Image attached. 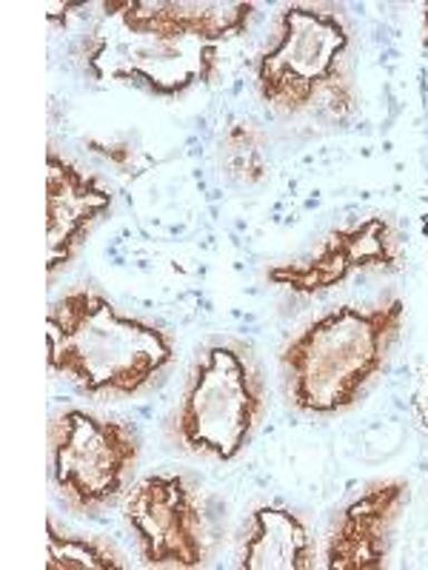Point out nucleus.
Returning <instances> with one entry per match:
<instances>
[{
    "label": "nucleus",
    "mask_w": 428,
    "mask_h": 570,
    "mask_svg": "<svg viewBox=\"0 0 428 570\" xmlns=\"http://www.w3.org/2000/svg\"><path fill=\"white\" fill-rule=\"evenodd\" d=\"M84 40V66L100 83L155 98H181L212 86L223 46L246 35L254 3L106 0Z\"/></svg>",
    "instance_id": "f257e3e1"
},
{
    "label": "nucleus",
    "mask_w": 428,
    "mask_h": 570,
    "mask_svg": "<svg viewBox=\"0 0 428 570\" xmlns=\"http://www.w3.org/2000/svg\"><path fill=\"white\" fill-rule=\"evenodd\" d=\"M46 363L84 394L126 396L149 389L175 360V340L149 320L129 317L95 288H75L46 314Z\"/></svg>",
    "instance_id": "f03ea898"
},
{
    "label": "nucleus",
    "mask_w": 428,
    "mask_h": 570,
    "mask_svg": "<svg viewBox=\"0 0 428 570\" xmlns=\"http://www.w3.org/2000/svg\"><path fill=\"white\" fill-rule=\"evenodd\" d=\"M406 303L340 305L305 325L280 354L285 394L303 414H340L357 405L400 340Z\"/></svg>",
    "instance_id": "7ed1b4c3"
},
{
    "label": "nucleus",
    "mask_w": 428,
    "mask_h": 570,
    "mask_svg": "<svg viewBox=\"0 0 428 570\" xmlns=\"http://www.w3.org/2000/svg\"><path fill=\"white\" fill-rule=\"evenodd\" d=\"M260 100L283 117L357 115L351 29L338 7L289 3L274 20V43L254 63Z\"/></svg>",
    "instance_id": "20e7f679"
},
{
    "label": "nucleus",
    "mask_w": 428,
    "mask_h": 570,
    "mask_svg": "<svg viewBox=\"0 0 428 570\" xmlns=\"http://www.w3.org/2000/svg\"><path fill=\"white\" fill-rule=\"evenodd\" d=\"M266 411V389L252 351L237 340L201 354L177 409L175 434L192 454L232 462L243 454Z\"/></svg>",
    "instance_id": "39448f33"
},
{
    "label": "nucleus",
    "mask_w": 428,
    "mask_h": 570,
    "mask_svg": "<svg viewBox=\"0 0 428 570\" xmlns=\"http://www.w3.org/2000/svg\"><path fill=\"white\" fill-rule=\"evenodd\" d=\"M140 440L120 420L69 409L49 425V473L75 513H95L126 491Z\"/></svg>",
    "instance_id": "423d86ee"
},
{
    "label": "nucleus",
    "mask_w": 428,
    "mask_h": 570,
    "mask_svg": "<svg viewBox=\"0 0 428 570\" xmlns=\"http://www.w3.org/2000/svg\"><path fill=\"white\" fill-rule=\"evenodd\" d=\"M126 525L146 568L195 570L208 562L206 517L197 488L181 473H149L126 491Z\"/></svg>",
    "instance_id": "0eeeda50"
},
{
    "label": "nucleus",
    "mask_w": 428,
    "mask_h": 570,
    "mask_svg": "<svg viewBox=\"0 0 428 570\" xmlns=\"http://www.w3.org/2000/svg\"><path fill=\"white\" fill-rule=\"evenodd\" d=\"M400 259L397 228L386 217H366L329 232L312 252L269 268L266 277L298 297H318L357 274L397 272Z\"/></svg>",
    "instance_id": "6e6552de"
},
{
    "label": "nucleus",
    "mask_w": 428,
    "mask_h": 570,
    "mask_svg": "<svg viewBox=\"0 0 428 570\" xmlns=\"http://www.w3.org/2000/svg\"><path fill=\"white\" fill-rule=\"evenodd\" d=\"M411 485L400 476L377 480L338 513L325 539V570H383L389 568L395 533L409 508Z\"/></svg>",
    "instance_id": "1a4fd4ad"
},
{
    "label": "nucleus",
    "mask_w": 428,
    "mask_h": 570,
    "mask_svg": "<svg viewBox=\"0 0 428 570\" xmlns=\"http://www.w3.org/2000/svg\"><path fill=\"white\" fill-rule=\"evenodd\" d=\"M115 197L95 175L58 151L46 155V274L55 279L78 257L91 228L111 208Z\"/></svg>",
    "instance_id": "9d476101"
},
{
    "label": "nucleus",
    "mask_w": 428,
    "mask_h": 570,
    "mask_svg": "<svg viewBox=\"0 0 428 570\" xmlns=\"http://www.w3.org/2000/svg\"><path fill=\"white\" fill-rule=\"evenodd\" d=\"M237 568L243 570H309L314 544L303 519L283 505H260L249 519Z\"/></svg>",
    "instance_id": "9b49d317"
},
{
    "label": "nucleus",
    "mask_w": 428,
    "mask_h": 570,
    "mask_svg": "<svg viewBox=\"0 0 428 570\" xmlns=\"http://www.w3.org/2000/svg\"><path fill=\"white\" fill-rule=\"evenodd\" d=\"M46 568L49 570H117L126 562L111 548L91 537L60 531L55 519H46Z\"/></svg>",
    "instance_id": "f8f14e48"
},
{
    "label": "nucleus",
    "mask_w": 428,
    "mask_h": 570,
    "mask_svg": "<svg viewBox=\"0 0 428 570\" xmlns=\"http://www.w3.org/2000/svg\"><path fill=\"white\" fill-rule=\"evenodd\" d=\"M221 155L228 177H234V180L254 186V183H263L269 177L266 131L252 120H234L226 126Z\"/></svg>",
    "instance_id": "ddd939ff"
},
{
    "label": "nucleus",
    "mask_w": 428,
    "mask_h": 570,
    "mask_svg": "<svg viewBox=\"0 0 428 570\" xmlns=\"http://www.w3.org/2000/svg\"><path fill=\"white\" fill-rule=\"evenodd\" d=\"M420 40H422V49L428 52V3L422 7V27H420Z\"/></svg>",
    "instance_id": "4468645a"
},
{
    "label": "nucleus",
    "mask_w": 428,
    "mask_h": 570,
    "mask_svg": "<svg viewBox=\"0 0 428 570\" xmlns=\"http://www.w3.org/2000/svg\"><path fill=\"white\" fill-rule=\"evenodd\" d=\"M426 237H428V226H426Z\"/></svg>",
    "instance_id": "2eb2a0df"
}]
</instances>
